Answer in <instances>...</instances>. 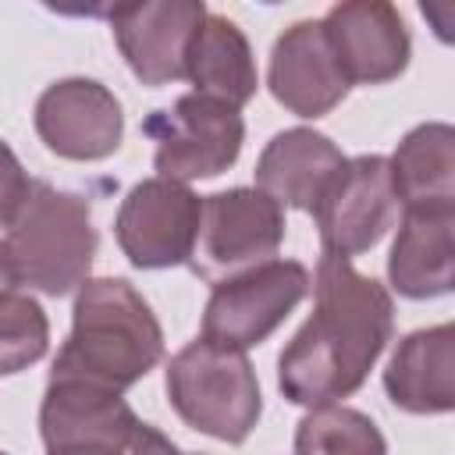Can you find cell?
<instances>
[{
  "label": "cell",
  "mask_w": 455,
  "mask_h": 455,
  "mask_svg": "<svg viewBox=\"0 0 455 455\" xmlns=\"http://www.w3.org/2000/svg\"><path fill=\"white\" fill-rule=\"evenodd\" d=\"M395 199L405 213L451 210L455 213V132L441 121L412 128L387 160Z\"/></svg>",
  "instance_id": "17"
},
{
  "label": "cell",
  "mask_w": 455,
  "mask_h": 455,
  "mask_svg": "<svg viewBox=\"0 0 455 455\" xmlns=\"http://www.w3.org/2000/svg\"><path fill=\"white\" fill-rule=\"evenodd\" d=\"M199 206L203 199L171 178H146L139 181L121 210H117V245L142 270H164L188 263L196 231H199Z\"/></svg>",
  "instance_id": "8"
},
{
  "label": "cell",
  "mask_w": 455,
  "mask_h": 455,
  "mask_svg": "<svg viewBox=\"0 0 455 455\" xmlns=\"http://www.w3.org/2000/svg\"><path fill=\"white\" fill-rule=\"evenodd\" d=\"M309 295V270L295 259H267L252 270L217 281L206 313L203 338L245 352L274 334V327Z\"/></svg>",
  "instance_id": "6"
},
{
  "label": "cell",
  "mask_w": 455,
  "mask_h": 455,
  "mask_svg": "<svg viewBox=\"0 0 455 455\" xmlns=\"http://www.w3.org/2000/svg\"><path fill=\"white\" fill-rule=\"evenodd\" d=\"M128 455H185V451H178V448H174L160 430H153L149 423H139V430L132 434Z\"/></svg>",
  "instance_id": "23"
},
{
  "label": "cell",
  "mask_w": 455,
  "mask_h": 455,
  "mask_svg": "<svg viewBox=\"0 0 455 455\" xmlns=\"http://www.w3.org/2000/svg\"><path fill=\"white\" fill-rule=\"evenodd\" d=\"M28 185H32V181L25 178L18 156L11 153V146L0 142V228L11 224V217L18 213V206H21L25 192H28Z\"/></svg>",
  "instance_id": "22"
},
{
  "label": "cell",
  "mask_w": 455,
  "mask_h": 455,
  "mask_svg": "<svg viewBox=\"0 0 455 455\" xmlns=\"http://www.w3.org/2000/svg\"><path fill=\"white\" fill-rule=\"evenodd\" d=\"M18 284L46 295H68L85 281L96 256V228L89 203L71 192H57L46 181H32L18 213L4 231Z\"/></svg>",
  "instance_id": "3"
},
{
  "label": "cell",
  "mask_w": 455,
  "mask_h": 455,
  "mask_svg": "<svg viewBox=\"0 0 455 455\" xmlns=\"http://www.w3.org/2000/svg\"><path fill=\"white\" fill-rule=\"evenodd\" d=\"M270 92L299 117H323L345 100L348 78L334 60L323 21H299L274 43Z\"/></svg>",
  "instance_id": "13"
},
{
  "label": "cell",
  "mask_w": 455,
  "mask_h": 455,
  "mask_svg": "<svg viewBox=\"0 0 455 455\" xmlns=\"http://www.w3.org/2000/svg\"><path fill=\"white\" fill-rule=\"evenodd\" d=\"M284 242V213L259 188H228L199 206L192 270L203 281H224L267 263Z\"/></svg>",
  "instance_id": "5"
},
{
  "label": "cell",
  "mask_w": 455,
  "mask_h": 455,
  "mask_svg": "<svg viewBox=\"0 0 455 455\" xmlns=\"http://www.w3.org/2000/svg\"><path fill=\"white\" fill-rule=\"evenodd\" d=\"M36 132L57 156L103 160L121 146L124 114L107 85L92 78H64L39 96Z\"/></svg>",
  "instance_id": "10"
},
{
  "label": "cell",
  "mask_w": 455,
  "mask_h": 455,
  "mask_svg": "<svg viewBox=\"0 0 455 455\" xmlns=\"http://www.w3.org/2000/svg\"><path fill=\"white\" fill-rule=\"evenodd\" d=\"M167 398L192 430L228 444H242L263 409L245 352L220 348L206 338L185 345L167 363Z\"/></svg>",
  "instance_id": "4"
},
{
  "label": "cell",
  "mask_w": 455,
  "mask_h": 455,
  "mask_svg": "<svg viewBox=\"0 0 455 455\" xmlns=\"http://www.w3.org/2000/svg\"><path fill=\"white\" fill-rule=\"evenodd\" d=\"M14 288H18V274H14L7 242H4V235H0V291H14Z\"/></svg>",
  "instance_id": "25"
},
{
  "label": "cell",
  "mask_w": 455,
  "mask_h": 455,
  "mask_svg": "<svg viewBox=\"0 0 455 455\" xmlns=\"http://www.w3.org/2000/svg\"><path fill=\"white\" fill-rule=\"evenodd\" d=\"M327 43L348 85H380L405 71L409 32L402 14L384 0H348L323 18Z\"/></svg>",
  "instance_id": "12"
},
{
  "label": "cell",
  "mask_w": 455,
  "mask_h": 455,
  "mask_svg": "<svg viewBox=\"0 0 455 455\" xmlns=\"http://www.w3.org/2000/svg\"><path fill=\"white\" fill-rule=\"evenodd\" d=\"M387 398L405 412H448L455 405V331L451 323L409 334L387 370H384Z\"/></svg>",
  "instance_id": "16"
},
{
  "label": "cell",
  "mask_w": 455,
  "mask_h": 455,
  "mask_svg": "<svg viewBox=\"0 0 455 455\" xmlns=\"http://www.w3.org/2000/svg\"><path fill=\"white\" fill-rule=\"evenodd\" d=\"M50 323L36 299L0 291V373H18L46 355Z\"/></svg>",
  "instance_id": "21"
},
{
  "label": "cell",
  "mask_w": 455,
  "mask_h": 455,
  "mask_svg": "<svg viewBox=\"0 0 455 455\" xmlns=\"http://www.w3.org/2000/svg\"><path fill=\"white\" fill-rule=\"evenodd\" d=\"M46 455H121V448L114 444H60V448H46Z\"/></svg>",
  "instance_id": "24"
},
{
  "label": "cell",
  "mask_w": 455,
  "mask_h": 455,
  "mask_svg": "<svg viewBox=\"0 0 455 455\" xmlns=\"http://www.w3.org/2000/svg\"><path fill=\"white\" fill-rule=\"evenodd\" d=\"M185 78H192L199 96L242 107L256 96V64L249 39L224 14H206L185 53Z\"/></svg>",
  "instance_id": "18"
},
{
  "label": "cell",
  "mask_w": 455,
  "mask_h": 455,
  "mask_svg": "<svg viewBox=\"0 0 455 455\" xmlns=\"http://www.w3.org/2000/svg\"><path fill=\"white\" fill-rule=\"evenodd\" d=\"M295 455H387V441L359 409L316 405L295 430Z\"/></svg>",
  "instance_id": "20"
},
{
  "label": "cell",
  "mask_w": 455,
  "mask_h": 455,
  "mask_svg": "<svg viewBox=\"0 0 455 455\" xmlns=\"http://www.w3.org/2000/svg\"><path fill=\"white\" fill-rule=\"evenodd\" d=\"M203 18L206 7L196 0L124 4L110 11L114 39L142 85H167L185 78V53Z\"/></svg>",
  "instance_id": "11"
},
{
  "label": "cell",
  "mask_w": 455,
  "mask_h": 455,
  "mask_svg": "<svg viewBox=\"0 0 455 455\" xmlns=\"http://www.w3.org/2000/svg\"><path fill=\"white\" fill-rule=\"evenodd\" d=\"M0 455H4V451H0Z\"/></svg>",
  "instance_id": "26"
},
{
  "label": "cell",
  "mask_w": 455,
  "mask_h": 455,
  "mask_svg": "<svg viewBox=\"0 0 455 455\" xmlns=\"http://www.w3.org/2000/svg\"><path fill=\"white\" fill-rule=\"evenodd\" d=\"M313 217L320 228L323 252L348 259L373 249L398 217L387 160L384 156L345 160L341 171L323 188V196L316 199Z\"/></svg>",
  "instance_id": "9"
},
{
  "label": "cell",
  "mask_w": 455,
  "mask_h": 455,
  "mask_svg": "<svg viewBox=\"0 0 455 455\" xmlns=\"http://www.w3.org/2000/svg\"><path fill=\"white\" fill-rule=\"evenodd\" d=\"M395 331L391 295L348 259L323 252L316 267V306L277 359V384L295 405H334L352 395Z\"/></svg>",
  "instance_id": "1"
},
{
  "label": "cell",
  "mask_w": 455,
  "mask_h": 455,
  "mask_svg": "<svg viewBox=\"0 0 455 455\" xmlns=\"http://www.w3.org/2000/svg\"><path fill=\"white\" fill-rule=\"evenodd\" d=\"M149 135L156 139V171L171 181H192V178H213L228 171L245 139L242 114L220 100L188 92L171 110H160L149 124Z\"/></svg>",
  "instance_id": "7"
},
{
  "label": "cell",
  "mask_w": 455,
  "mask_h": 455,
  "mask_svg": "<svg viewBox=\"0 0 455 455\" xmlns=\"http://www.w3.org/2000/svg\"><path fill=\"white\" fill-rule=\"evenodd\" d=\"M164 355V331L149 302L121 277L85 281L75 299V323L57 352V377H82L110 391L142 380Z\"/></svg>",
  "instance_id": "2"
},
{
  "label": "cell",
  "mask_w": 455,
  "mask_h": 455,
  "mask_svg": "<svg viewBox=\"0 0 455 455\" xmlns=\"http://www.w3.org/2000/svg\"><path fill=\"white\" fill-rule=\"evenodd\" d=\"M451 210L405 213L391 245V284L409 299H434L451 291Z\"/></svg>",
  "instance_id": "19"
},
{
  "label": "cell",
  "mask_w": 455,
  "mask_h": 455,
  "mask_svg": "<svg viewBox=\"0 0 455 455\" xmlns=\"http://www.w3.org/2000/svg\"><path fill=\"white\" fill-rule=\"evenodd\" d=\"M341 164L345 156L327 135L313 128H288L267 142L256 164V188L270 196L277 206L313 213L316 199L341 171Z\"/></svg>",
  "instance_id": "15"
},
{
  "label": "cell",
  "mask_w": 455,
  "mask_h": 455,
  "mask_svg": "<svg viewBox=\"0 0 455 455\" xmlns=\"http://www.w3.org/2000/svg\"><path fill=\"white\" fill-rule=\"evenodd\" d=\"M39 430L46 448L92 441V444H114L128 451L132 434L139 430V419L121 398V391H110L82 377L50 373L43 409H39Z\"/></svg>",
  "instance_id": "14"
}]
</instances>
